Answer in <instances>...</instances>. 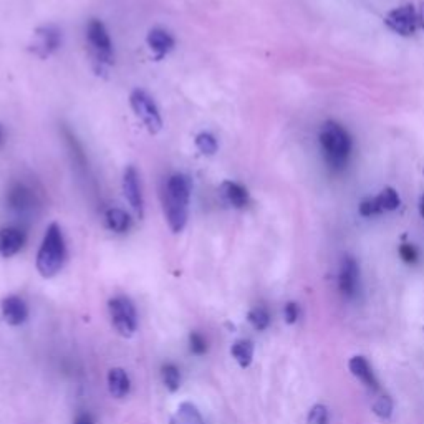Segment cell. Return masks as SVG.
<instances>
[{"instance_id":"6da1fadb","label":"cell","mask_w":424,"mask_h":424,"mask_svg":"<svg viewBox=\"0 0 424 424\" xmlns=\"http://www.w3.org/2000/svg\"><path fill=\"white\" fill-rule=\"evenodd\" d=\"M193 183L186 174H173L164 186V216L174 234L184 230L189 216V199Z\"/></svg>"},{"instance_id":"7a4b0ae2","label":"cell","mask_w":424,"mask_h":424,"mask_svg":"<svg viewBox=\"0 0 424 424\" xmlns=\"http://www.w3.org/2000/svg\"><path fill=\"white\" fill-rule=\"evenodd\" d=\"M323 158L332 169H343L351 156L353 141L348 131L335 121H327L318 134Z\"/></svg>"},{"instance_id":"3957f363","label":"cell","mask_w":424,"mask_h":424,"mask_svg":"<svg viewBox=\"0 0 424 424\" xmlns=\"http://www.w3.org/2000/svg\"><path fill=\"white\" fill-rule=\"evenodd\" d=\"M67 260V245L58 224H50L37 254V270L43 279H52L63 269Z\"/></svg>"},{"instance_id":"277c9868","label":"cell","mask_w":424,"mask_h":424,"mask_svg":"<svg viewBox=\"0 0 424 424\" xmlns=\"http://www.w3.org/2000/svg\"><path fill=\"white\" fill-rule=\"evenodd\" d=\"M108 312L115 330L118 332L121 336L131 338L134 335L136 328H138V315H136L133 302H131L128 297H113V299L108 302Z\"/></svg>"},{"instance_id":"5b68a950","label":"cell","mask_w":424,"mask_h":424,"mask_svg":"<svg viewBox=\"0 0 424 424\" xmlns=\"http://www.w3.org/2000/svg\"><path fill=\"white\" fill-rule=\"evenodd\" d=\"M87 42L95 62L100 65L113 63V43H111L110 33L102 20H90L87 25Z\"/></svg>"},{"instance_id":"8992f818","label":"cell","mask_w":424,"mask_h":424,"mask_svg":"<svg viewBox=\"0 0 424 424\" xmlns=\"http://www.w3.org/2000/svg\"><path fill=\"white\" fill-rule=\"evenodd\" d=\"M129 103L134 115L143 121L146 129H148L151 134L159 133V131L163 129V118H161L158 106H156L154 100L151 98L144 90H134L129 97Z\"/></svg>"},{"instance_id":"52a82bcc","label":"cell","mask_w":424,"mask_h":424,"mask_svg":"<svg viewBox=\"0 0 424 424\" xmlns=\"http://www.w3.org/2000/svg\"><path fill=\"white\" fill-rule=\"evenodd\" d=\"M386 27L403 37H411L416 33L420 27V18H418V9L413 4H405L400 7L390 10L385 17Z\"/></svg>"},{"instance_id":"ba28073f","label":"cell","mask_w":424,"mask_h":424,"mask_svg":"<svg viewBox=\"0 0 424 424\" xmlns=\"http://www.w3.org/2000/svg\"><path fill=\"white\" fill-rule=\"evenodd\" d=\"M401 199L400 194L393 188H385L380 194L375 198L365 199L360 204V214L363 217H373L380 216L383 212H391L400 208Z\"/></svg>"},{"instance_id":"9c48e42d","label":"cell","mask_w":424,"mask_h":424,"mask_svg":"<svg viewBox=\"0 0 424 424\" xmlns=\"http://www.w3.org/2000/svg\"><path fill=\"white\" fill-rule=\"evenodd\" d=\"M123 194L131 209L134 211V214L138 219H143L144 216V199L143 191H141L139 174L136 171L134 166H128L123 173Z\"/></svg>"},{"instance_id":"30bf717a","label":"cell","mask_w":424,"mask_h":424,"mask_svg":"<svg viewBox=\"0 0 424 424\" xmlns=\"http://www.w3.org/2000/svg\"><path fill=\"white\" fill-rule=\"evenodd\" d=\"M37 193L25 183H15L7 193V206L17 214H27L37 208Z\"/></svg>"},{"instance_id":"8fae6325","label":"cell","mask_w":424,"mask_h":424,"mask_svg":"<svg viewBox=\"0 0 424 424\" xmlns=\"http://www.w3.org/2000/svg\"><path fill=\"white\" fill-rule=\"evenodd\" d=\"M62 43V32L53 25H45L40 27L35 32V42H33V52L40 58H47L53 52H57Z\"/></svg>"},{"instance_id":"7c38bea8","label":"cell","mask_w":424,"mask_h":424,"mask_svg":"<svg viewBox=\"0 0 424 424\" xmlns=\"http://www.w3.org/2000/svg\"><path fill=\"white\" fill-rule=\"evenodd\" d=\"M358 284H360V269H358L356 260L350 255L343 257L340 274H338V287H340V292L345 297H348V299L355 297Z\"/></svg>"},{"instance_id":"4fadbf2b","label":"cell","mask_w":424,"mask_h":424,"mask_svg":"<svg viewBox=\"0 0 424 424\" xmlns=\"http://www.w3.org/2000/svg\"><path fill=\"white\" fill-rule=\"evenodd\" d=\"M25 239H27V235L20 227H4V229H0V255L5 257V259L14 257L23 247Z\"/></svg>"},{"instance_id":"5bb4252c","label":"cell","mask_w":424,"mask_h":424,"mask_svg":"<svg viewBox=\"0 0 424 424\" xmlns=\"http://www.w3.org/2000/svg\"><path fill=\"white\" fill-rule=\"evenodd\" d=\"M2 317L12 327H18L27 320L28 307L17 295H9L2 300Z\"/></svg>"},{"instance_id":"9a60e30c","label":"cell","mask_w":424,"mask_h":424,"mask_svg":"<svg viewBox=\"0 0 424 424\" xmlns=\"http://www.w3.org/2000/svg\"><path fill=\"white\" fill-rule=\"evenodd\" d=\"M221 194L222 199L226 201L230 208L234 209H244L249 204V191L239 183L234 181H226L221 184Z\"/></svg>"},{"instance_id":"2e32d148","label":"cell","mask_w":424,"mask_h":424,"mask_svg":"<svg viewBox=\"0 0 424 424\" xmlns=\"http://www.w3.org/2000/svg\"><path fill=\"white\" fill-rule=\"evenodd\" d=\"M148 47L151 52L156 55V58H163L174 48V38L171 37L169 32L163 28H153L146 37Z\"/></svg>"},{"instance_id":"e0dca14e","label":"cell","mask_w":424,"mask_h":424,"mask_svg":"<svg viewBox=\"0 0 424 424\" xmlns=\"http://www.w3.org/2000/svg\"><path fill=\"white\" fill-rule=\"evenodd\" d=\"M131 381L128 373L123 368H111L108 371V391L116 400H123L128 396Z\"/></svg>"},{"instance_id":"ac0fdd59","label":"cell","mask_w":424,"mask_h":424,"mask_svg":"<svg viewBox=\"0 0 424 424\" xmlns=\"http://www.w3.org/2000/svg\"><path fill=\"white\" fill-rule=\"evenodd\" d=\"M348 366H350L353 376L358 378L361 383H365L366 386H370L371 390H378V381L365 356H353L350 363H348Z\"/></svg>"},{"instance_id":"d6986e66","label":"cell","mask_w":424,"mask_h":424,"mask_svg":"<svg viewBox=\"0 0 424 424\" xmlns=\"http://www.w3.org/2000/svg\"><path fill=\"white\" fill-rule=\"evenodd\" d=\"M171 424H204L203 416L193 403H181L171 418Z\"/></svg>"},{"instance_id":"ffe728a7","label":"cell","mask_w":424,"mask_h":424,"mask_svg":"<svg viewBox=\"0 0 424 424\" xmlns=\"http://www.w3.org/2000/svg\"><path fill=\"white\" fill-rule=\"evenodd\" d=\"M105 221H106V226H108V229L116 232V234H124V232H128V229L131 227L129 216L126 214L124 211L116 209V208L106 211Z\"/></svg>"},{"instance_id":"44dd1931","label":"cell","mask_w":424,"mask_h":424,"mask_svg":"<svg viewBox=\"0 0 424 424\" xmlns=\"http://www.w3.org/2000/svg\"><path fill=\"white\" fill-rule=\"evenodd\" d=\"M230 355L234 356L240 368L250 366L252 358H254V345L250 340H237L230 348Z\"/></svg>"},{"instance_id":"7402d4cb","label":"cell","mask_w":424,"mask_h":424,"mask_svg":"<svg viewBox=\"0 0 424 424\" xmlns=\"http://www.w3.org/2000/svg\"><path fill=\"white\" fill-rule=\"evenodd\" d=\"M161 380H163L164 386L168 388L171 393H176L181 386V373L179 368L174 363H164L161 366Z\"/></svg>"},{"instance_id":"603a6c76","label":"cell","mask_w":424,"mask_h":424,"mask_svg":"<svg viewBox=\"0 0 424 424\" xmlns=\"http://www.w3.org/2000/svg\"><path fill=\"white\" fill-rule=\"evenodd\" d=\"M247 318H249L250 325L259 332H264L270 323V315L264 307H255V309H252L249 312V315H247Z\"/></svg>"},{"instance_id":"cb8c5ba5","label":"cell","mask_w":424,"mask_h":424,"mask_svg":"<svg viewBox=\"0 0 424 424\" xmlns=\"http://www.w3.org/2000/svg\"><path fill=\"white\" fill-rule=\"evenodd\" d=\"M196 148L206 156H212L217 151V139L214 138V134L203 131V133L196 136Z\"/></svg>"},{"instance_id":"d4e9b609","label":"cell","mask_w":424,"mask_h":424,"mask_svg":"<svg viewBox=\"0 0 424 424\" xmlns=\"http://www.w3.org/2000/svg\"><path fill=\"white\" fill-rule=\"evenodd\" d=\"M373 413L381 420H390L393 415V400L388 395L378 398V401L373 406Z\"/></svg>"},{"instance_id":"484cf974","label":"cell","mask_w":424,"mask_h":424,"mask_svg":"<svg viewBox=\"0 0 424 424\" xmlns=\"http://www.w3.org/2000/svg\"><path fill=\"white\" fill-rule=\"evenodd\" d=\"M189 350L196 356H203L208 351V341L198 332H191L189 335Z\"/></svg>"},{"instance_id":"4316f807","label":"cell","mask_w":424,"mask_h":424,"mask_svg":"<svg viewBox=\"0 0 424 424\" xmlns=\"http://www.w3.org/2000/svg\"><path fill=\"white\" fill-rule=\"evenodd\" d=\"M330 415H328V408L325 405H315L309 413V424H328Z\"/></svg>"},{"instance_id":"83f0119b","label":"cell","mask_w":424,"mask_h":424,"mask_svg":"<svg viewBox=\"0 0 424 424\" xmlns=\"http://www.w3.org/2000/svg\"><path fill=\"white\" fill-rule=\"evenodd\" d=\"M400 255H401V259L406 262V264H415V262L418 260V250L415 249V245H411V244L401 245Z\"/></svg>"},{"instance_id":"f1b7e54d","label":"cell","mask_w":424,"mask_h":424,"mask_svg":"<svg viewBox=\"0 0 424 424\" xmlns=\"http://www.w3.org/2000/svg\"><path fill=\"white\" fill-rule=\"evenodd\" d=\"M299 305L294 304V302H289V304L285 305L284 309V317H285V322L289 323V325H292V323L297 322V318H299Z\"/></svg>"},{"instance_id":"f546056e","label":"cell","mask_w":424,"mask_h":424,"mask_svg":"<svg viewBox=\"0 0 424 424\" xmlns=\"http://www.w3.org/2000/svg\"><path fill=\"white\" fill-rule=\"evenodd\" d=\"M73 424H95V420L90 413H80V415L75 418Z\"/></svg>"},{"instance_id":"4dcf8cb0","label":"cell","mask_w":424,"mask_h":424,"mask_svg":"<svg viewBox=\"0 0 424 424\" xmlns=\"http://www.w3.org/2000/svg\"><path fill=\"white\" fill-rule=\"evenodd\" d=\"M418 18H420V27L424 28V2H421L420 7H418Z\"/></svg>"},{"instance_id":"1f68e13d","label":"cell","mask_w":424,"mask_h":424,"mask_svg":"<svg viewBox=\"0 0 424 424\" xmlns=\"http://www.w3.org/2000/svg\"><path fill=\"white\" fill-rule=\"evenodd\" d=\"M420 212H421V216L424 217V194H423V198H421V203H420Z\"/></svg>"},{"instance_id":"d6a6232c","label":"cell","mask_w":424,"mask_h":424,"mask_svg":"<svg viewBox=\"0 0 424 424\" xmlns=\"http://www.w3.org/2000/svg\"><path fill=\"white\" fill-rule=\"evenodd\" d=\"M0 143H2V128H0Z\"/></svg>"}]
</instances>
